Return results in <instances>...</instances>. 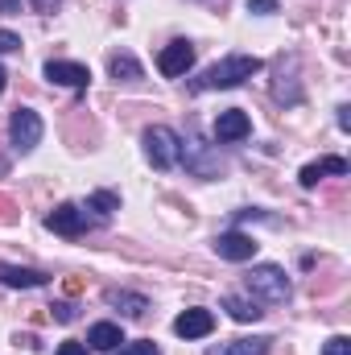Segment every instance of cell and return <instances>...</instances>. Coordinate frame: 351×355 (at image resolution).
I'll return each mask as SVG.
<instances>
[{"mask_svg": "<svg viewBox=\"0 0 351 355\" xmlns=\"http://www.w3.org/2000/svg\"><path fill=\"white\" fill-rule=\"evenodd\" d=\"M257 71H261V58H257V54H232V58L207 67L190 87L194 91H228V87H240L244 79H252Z\"/></svg>", "mask_w": 351, "mask_h": 355, "instance_id": "1", "label": "cell"}, {"mask_svg": "<svg viewBox=\"0 0 351 355\" xmlns=\"http://www.w3.org/2000/svg\"><path fill=\"white\" fill-rule=\"evenodd\" d=\"M244 281H248V293H252V297H264V302H273V306L289 302V293H293L285 268H277V265H252V272H248Z\"/></svg>", "mask_w": 351, "mask_h": 355, "instance_id": "2", "label": "cell"}, {"mask_svg": "<svg viewBox=\"0 0 351 355\" xmlns=\"http://www.w3.org/2000/svg\"><path fill=\"white\" fill-rule=\"evenodd\" d=\"M145 157L157 170H174L178 157H182V137H178L174 128H166V124H153L145 132Z\"/></svg>", "mask_w": 351, "mask_h": 355, "instance_id": "3", "label": "cell"}, {"mask_svg": "<svg viewBox=\"0 0 351 355\" xmlns=\"http://www.w3.org/2000/svg\"><path fill=\"white\" fill-rule=\"evenodd\" d=\"M42 132H46V124H42V116H37L33 107H17V112H12L8 137H12V145H17L21 153L37 149V145H42Z\"/></svg>", "mask_w": 351, "mask_h": 355, "instance_id": "4", "label": "cell"}, {"mask_svg": "<svg viewBox=\"0 0 351 355\" xmlns=\"http://www.w3.org/2000/svg\"><path fill=\"white\" fill-rule=\"evenodd\" d=\"M46 227H50L54 236L75 240V236H83V232H87V211H79V207L62 202V207H54V211L46 215Z\"/></svg>", "mask_w": 351, "mask_h": 355, "instance_id": "5", "label": "cell"}, {"mask_svg": "<svg viewBox=\"0 0 351 355\" xmlns=\"http://www.w3.org/2000/svg\"><path fill=\"white\" fill-rule=\"evenodd\" d=\"M190 67H194V46H190V42H182V37L170 42V46L157 54V71H162L166 79H182Z\"/></svg>", "mask_w": 351, "mask_h": 355, "instance_id": "6", "label": "cell"}, {"mask_svg": "<svg viewBox=\"0 0 351 355\" xmlns=\"http://www.w3.org/2000/svg\"><path fill=\"white\" fill-rule=\"evenodd\" d=\"M46 79L50 83H58V87H87L91 83V71L83 67V62H62V58H50L46 62Z\"/></svg>", "mask_w": 351, "mask_h": 355, "instance_id": "7", "label": "cell"}, {"mask_svg": "<svg viewBox=\"0 0 351 355\" xmlns=\"http://www.w3.org/2000/svg\"><path fill=\"white\" fill-rule=\"evenodd\" d=\"M211 331H215V314H211V310H182L174 318L178 339H207Z\"/></svg>", "mask_w": 351, "mask_h": 355, "instance_id": "8", "label": "cell"}, {"mask_svg": "<svg viewBox=\"0 0 351 355\" xmlns=\"http://www.w3.org/2000/svg\"><path fill=\"white\" fill-rule=\"evenodd\" d=\"M215 252L223 257V261H252L257 257V240L252 236H244V232H223V236H215Z\"/></svg>", "mask_w": 351, "mask_h": 355, "instance_id": "9", "label": "cell"}, {"mask_svg": "<svg viewBox=\"0 0 351 355\" xmlns=\"http://www.w3.org/2000/svg\"><path fill=\"white\" fill-rule=\"evenodd\" d=\"M248 132H252V120H248L240 107L219 112V120H215V141H244Z\"/></svg>", "mask_w": 351, "mask_h": 355, "instance_id": "10", "label": "cell"}, {"mask_svg": "<svg viewBox=\"0 0 351 355\" xmlns=\"http://www.w3.org/2000/svg\"><path fill=\"white\" fill-rule=\"evenodd\" d=\"M50 277L37 272V268H17V265H0V285H12V289H42Z\"/></svg>", "mask_w": 351, "mask_h": 355, "instance_id": "11", "label": "cell"}, {"mask_svg": "<svg viewBox=\"0 0 351 355\" xmlns=\"http://www.w3.org/2000/svg\"><path fill=\"white\" fill-rule=\"evenodd\" d=\"M327 174L348 178V174H351V166L343 162V157H323V162H310V166L298 174V182H302V186H318V178H327Z\"/></svg>", "mask_w": 351, "mask_h": 355, "instance_id": "12", "label": "cell"}, {"mask_svg": "<svg viewBox=\"0 0 351 355\" xmlns=\"http://www.w3.org/2000/svg\"><path fill=\"white\" fill-rule=\"evenodd\" d=\"M87 343L95 347V352H116L120 343H124V331L116 327V322H95L87 331Z\"/></svg>", "mask_w": 351, "mask_h": 355, "instance_id": "13", "label": "cell"}, {"mask_svg": "<svg viewBox=\"0 0 351 355\" xmlns=\"http://www.w3.org/2000/svg\"><path fill=\"white\" fill-rule=\"evenodd\" d=\"M223 310H228L236 322H257L264 314L261 306H257V297H240V293H228V297H223Z\"/></svg>", "mask_w": 351, "mask_h": 355, "instance_id": "14", "label": "cell"}, {"mask_svg": "<svg viewBox=\"0 0 351 355\" xmlns=\"http://www.w3.org/2000/svg\"><path fill=\"white\" fill-rule=\"evenodd\" d=\"M108 306H124V314H132V318H141L149 310V302L141 293H128V289H108Z\"/></svg>", "mask_w": 351, "mask_h": 355, "instance_id": "15", "label": "cell"}, {"mask_svg": "<svg viewBox=\"0 0 351 355\" xmlns=\"http://www.w3.org/2000/svg\"><path fill=\"white\" fill-rule=\"evenodd\" d=\"M268 347H273L268 335H252V339H232V343L223 347V355H264Z\"/></svg>", "mask_w": 351, "mask_h": 355, "instance_id": "16", "label": "cell"}, {"mask_svg": "<svg viewBox=\"0 0 351 355\" xmlns=\"http://www.w3.org/2000/svg\"><path fill=\"white\" fill-rule=\"evenodd\" d=\"M112 79H116V83H132V79H141V62H137L132 54H116V58H112Z\"/></svg>", "mask_w": 351, "mask_h": 355, "instance_id": "17", "label": "cell"}, {"mask_svg": "<svg viewBox=\"0 0 351 355\" xmlns=\"http://www.w3.org/2000/svg\"><path fill=\"white\" fill-rule=\"evenodd\" d=\"M83 211H95L99 219H108L112 211H120V198H116L112 190H95V194L87 198V207H83Z\"/></svg>", "mask_w": 351, "mask_h": 355, "instance_id": "18", "label": "cell"}, {"mask_svg": "<svg viewBox=\"0 0 351 355\" xmlns=\"http://www.w3.org/2000/svg\"><path fill=\"white\" fill-rule=\"evenodd\" d=\"M120 355H162V347H157L153 339H141V343H128V347H120Z\"/></svg>", "mask_w": 351, "mask_h": 355, "instance_id": "19", "label": "cell"}, {"mask_svg": "<svg viewBox=\"0 0 351 355\" xmlns=\"http://www.w3.org/2000/svg\"><path fill=\"white\" fill-rule=\"evenodd\" d=\"M323 355H351V339H343V335L327 339V347H323Z\"/></svg>", "mask_w": 351, "mask_h": 355, "instance_id": "20", "label": "cell"}, {"mask_svg": "<svg viewBox=\"0 0 351 355\" xmlns=\"http://www.w3.org/2000/svg\"><path fill=\"white\" fill-rule=\"evenodd\" d=\"M17 50H21V37L8 33V29H0V54H17Z\"/></svg>", "mask_w": 351, "mask_h": 355, "instance_id": "21", "label": "cell"}, {"mask_svg": "<svg viewBox=\"0 0 351 355\" xmlns=\"http://www.w3.org/2000/svg\"><path fill=\"white\" fill-rule=\"evenodd\" d=\"M248 12H277V0H248Z\"/></svg>", "mask_w": 351, "mask_h": 355, "instance_id": "22", "label": "cell"}, {"mask_svg": "<svg viewBox=\"0 0 351 355\" xmlns=\"http://www.w3.org/2000/svg\"><path fill=\"white\" fill-rule=\"evenodd\" d=\"M54 355H87V347H83V343H75V339H67V343H62Z\"/></svg>", "mask_w": 351, "mask_h": 355, "instance_id": "23", "label": "cell"}, {"mask_svg": "<svg viewBox=\"0 0 351 355\" xmlns=\"http://www.w3.org/2000/svg\"><path fill=\"white\" fill-rule=\"evenodd\" d=\"M54 318H58V322H71V318H75V306H71V302L54 306Z\"/></svg>", "mask_w": 351, "mask_h": 355, "instance_id": "24", "label": "cell"}, {"mask_svg": "<svg viewBox=\"0 0 351 355\" xmlns=\"http://www.w3.org/2000/svg\"><path fill=\"white\" fill-rule=\"evenodd\" d=\"M29 4H33V8H42V12H54L62 0H29Z\"/></svg>", "mask_w": 351, "mask_h": 355, "instance_id": "25", "label": "cell"}, {"mask_svg": "<svg viewBox=\"0 0 351 355\" xmlns=\"http://www.w3.org/2000/svg\"><path fill=\"white\" fill-rule=\"evenodd\" d=\"M0 8H4V12H12V8H17V0H0Z\"/></svg>", "mask_w": 351, "mask_h": 355, "instance_id": "26", "label": "cell"}, {"mask_svg": "<svg viewBox=\"0 0 351 355\" xmlns=\"http://www.w3.org/2000/svg\"><path fill=\"white\" fill-rule=\"evenodd\" d=\"M4 83H8V75H4V67H0V91H4Z\"/></svg>", "mask_w": 351, "mask_h": 355, "instance_id": "27", "label": "cell"}]
</instances>
